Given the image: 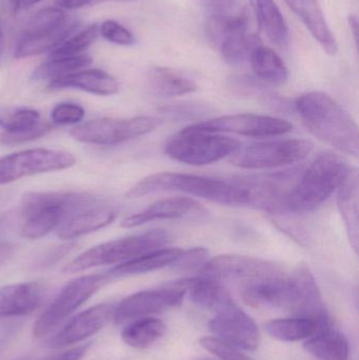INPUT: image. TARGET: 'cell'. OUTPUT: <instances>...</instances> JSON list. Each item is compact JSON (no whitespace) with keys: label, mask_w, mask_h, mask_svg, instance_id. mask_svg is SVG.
<instances>
[{"label":"cell","mask_w":359,"mask_h":360,"mask_svg":"<svg viewBox=\"0 0 359 360\" xmlns=\"http://www.w3.org/2000/svg\"><path fill=\"white\" fill-rule=\"evenodd\" d=\"M350 167L333 152H322L291 190L286 211L306 213L320 207L341 186Z\"/></svg>","instance_id":"obj_4"},{"label":"cell","mask_w":359,"mask_h":360,"mask_svg":"<svg viewBox=\"0 0 359 360\" xmlns=\"http://www.w3.org/2000/svg\"><path fill=\"white\" fill-rule=\"evenodd\" d=\"M110 281L111 277L105 272L84 275L67 283L38 317L33 335L36 338L48 336Z\"/></svg>","instance_id":"obj_7"},{"label":"cell","mask_w":359,"mask_h":360,"mask_svg":"<svg viewBox=\"0 0 359 360\" xmlns=\"http://www.w3.org/2000/svg\"><path fill=\"white\" fill-rule=\"evenodd\" d=\"M177 191L228 205H244L240 179H218L183 173L162 172L149 175L130 188L126 196L139 198L145 195Z\"/></svg>","instance_id":"obj_3"},{"label":"cell","mask_w":359,"mask_h":360,"mask_svg":"<svg viewBox=\"0 0 359 360\" xmlns=\"http://www.w3.org/2000/svg\"><path fill=\"white\" fill-rule=\"evenodd\" d=\"M115 304H100L70 319L59 331L46 342L50 349H61L84 342L101 331L113 319Z\"/></svg>","instance_id":"obj_15"},{"label":"cell","mask_w":359,"mask_h":360,"mask_svg":"<svg viewBox=\"0 0 359 360\" xmlns=\"http://www.w3.org/2000/svg\"><path fill=\"white\" fill-rule=\"evenodd\" d=\"M89 348H90V345H84V346L75 347L70 350L37 360H80L86 354Z\"/></svg>","instance_id":"obj_42"},{"label":"cell","mask_w":359,"mask_h":360,"mask_svg":"<svg viewBox=\"0 0 359 360\" xmlns=\"http://www.w3.org/2000/svg\"><path fill=\"white\" fill-rule=\"evenodd\" d=\"M91 63H92V58L86 54L75 57H63V58L48 57V60L38 65L37 69L33 72L32 78L36 82L39 80L51 82L67 74L86 69Z\"/></svg>","instance_id":"obj_32"},{"label":"cell","mask_w":359,"mask_h":360,"mask_svg":"<svg viewBox=\"0 0 359 360\" xmlns=\"http://www.w3.org/2000/svg\"><path fill=\"white\" fill-rule=\"evenodd\" d=\"M75 162V156L58 150L31 149L17 152L0 158V184L42 173L67 170Z\"/></svg>","instance_id":"obj_11"},{"label":"cell","mask_w":359,"mask_h":360,"mask_svg":"<svg viewBox=\"0 0 359 360\" xmlns=\"http://www.w3.org/2000/svg\"><path fill=\"white\" fill-rule=\"evenodd\" d=\"M337 205L345 224L350 245L355 253L358 251L359 176L356 168H349L345 179L337 188Z\"/></svg>","instance_id":"obj_21"},{"label":"cell","mask_w":359,"mask_h":360,"mask_svg":"<svg viewBox=\"0 0 359 360\" xmlns=\"http://www.w3.org/2000/svg\"><path fill=\"white\" fill-rule=\"evenodd\" d=\"M86 112L81 105L77 103H61L55 105L51 112V120L53 124H78L84 120Z\"/></svg>","instance_id":"obj_38"},{"label":"cell","mask_w":359,"mask_h":360,"mask_svg":"<svg viewBox=\"0 0 359 360\" xmlns=\"http://www.w3.org/2000/svg\"><path fill=\"white\" fill-rule=\"evenodd\" d=\"M314 149V143L308 139H285L261 141L247 147H240L230 162L238 168L248 170L280 168L296 164L308 158Z\"/></svg>","instance_id":"obj_8"},{"label":"cell","mask_w":359,"mask_h":360,"mask_svg":"<svg viewBox=\"0 0 359 360\" xmlns=\"http://www.w3.org/2000/svg\"><path fill=\"white\" fill-rule=\"evenodd\" d=\"M242 143L237 139L187 127L169 139L164 152L176 162L191 166H206L233 155Z\"/></svg>","instance_id":"obj_6"},{"label":"cell","mask_w":359,"mask_h":360,"mask_svg":"<svg viewBox=\"0 0 359 360\" xmlns=\"http://www.w3.org/2000/svg\"><path fill=\"white\" fill-rule=\"evenodd\" d=\"M188 293L194 304L215 314L236 304L223 283L209 277L192 278Z\"/></svg>","instance_id":"obj_24"},{"label":"cell","mask_w":359,"mask_h":360,"mask_svg":"<svg viewBox=\"0 0 359 360\" xmlns=\"http://www.w3.org/2000/svg\"><path fill=\"white\" fill-rule=\"evenodd\" d=\"M99 34L107 41L118 46H129L135 44L132 32L113 19H107L99 25Z\"/></svg>","instance_id":"obj_37"},{"label":"cell","mask_w":359,"mask_h":360,"mask_svg":"<svg viewBox=\"0 0 359 360\" xmlns=\"http://www.w3.org/2000/svg\"><path fill=\"white\" fill-rule=\"evenodd\" d=\"M148 84L154 94L162 97L181 96L197 90L194 80L170 68L156 67L150 70Z\"/></svg>","instance_id":"obj_27"},{"label":"cell","mask_w":359,"mask_h":360,"mask_svg":"<svg viewBox=\"0 0 359 360\" xmlns=\"http://www.w3.org/2000/svg\"><path fill=\"white\" fill-rule=\"evenodd\" d=\"M77 21L69 18L60 27L51 31L41 32V33L32 34V35H21L14 55L16 58H29L37 56L46 52H52L57 46H60L74 32L78 30Z\"/></svg>","instance_id":"obj_22"},{"label":"cell","mask_w":359,"mask_h":360,"mask_svg":"<svg viewBox=\"0 0 359 360\" xmlns=\"http://www.w3.org/2000/svg\"><path fill=\"white\" fill-rule=\"evenodd\" d=\"M99 1L100 0H54L57 8L61 10H75Z\"/></svg>","instance_id":"obj_43"},{"label":"cell","mask_w":359,"mask_h":360,"mask_svg":"<svg viewBox=\"0 0 359 360\" xmlns=\"http://www.w3.org/2000/svg\"><path fill=\"white\" fill-rule=\"evenodd\" d=\"M209 251L204 248H194L188 251L181 252L177 259L171 264L173 270L192 271L202 270V266L208 262Z\"/></svg>","instance_id":"obj_39"},{"label":"cell","mask_w":359,"mask_h":360,"mask_svg":"<svg viewBox=\"0 0 359 360\" xmlns=\"http://www.w3.org/2000/svg\"><path fill=\"white\" fill-rule=\"evenodd\" d=\"M197 130L210 133H233L242 136L275 137L286 134L293 126L287 120L257 114H233L219 116L200 124H193Z\"/></svg>","instance_id":"obj_13"},{"label":"cell","mask_w":359,"mask_h":360,"mask_svg":"<svg viewBox=\"0 0 359 360\" xmlns=\"http://www.w3.org/2000/svg\"><path fill=\"white\" fill-rule=\"evenodd\" d=\"M97 200L79 192H29L23 195L20 213L23 217L20 234L38 239L56 231L67 218Z\"/></svg>","instance_id":"obj_2"},{"label":"cell","mask_w":359,"mask_h":360,"mask_svg":"<svg viewBox=\"0 0 359 360\" xmlns=\"http://www.w3.org/2000/svg\"><path fill=\"white\" fill-rule=\"evenodd\" d=\"M207 1L209 2V4H210L211 6H214L215 4H217V2L219 1V0H207Z\"/></svg>","instance_id":"obj_48"},{"label":"cell","mask_w":359,"mask_h":360,"mask_svg":"<svg viewBox=\"0 0 359 360\" xmlns=\"http://www.w3.org/2000/svg\"><path fill=\"white\" fill-rule=\"evenodd\" d=\"M117 212L111 205L97 199L94 203L80 210L67 218L56 230L58 238L63 240L78 238L82 235L100 230L115 220Z\"/></svg>","instance_id":"obj_17"},{"label":"cell","mask_w":359,"mask_h":360,"mask_svg":"<svg viewBox=\"0 0 359 360\" xmlns=\"http://www.w3.org/2000/svg\"><path fill=\"white\" fill-rule=\"evenodd\" d=\"M291 10L301 19L311 35L325 52L335 55L339 50L337 39L325 18L318 0H285Z\"/></svg>","instance_id":"obj_20"},{"label":"cell","mask_w":359,"mask_h":360,"mask_svg":"<svg viewBox=\"0 0 359 360\" xmlns=\"http://www.w3.org/2000/svg\"><path fill=\"white\" fill-rule=\"evenodd\" d=\"M255 12L261 29L275 46L289 44V27L274 0H255Z\"/></svg>","instance_id":"obj_30"},{"label":"cell","mask_w":359,"mask_h":360,"mask_svg":"<svg viewBox=\"0 0 359 360\" xmlns=\"http://www.w3.org/2000/svg\"><path fill=\"white\" fill-rule=\"evenodd\" d=\"M252 25H237L230 27L221 36L217 46L221 49L223 59L230 65H240L250 58L257 44V37L251 32Z\"/></svg>","instance_id":"obj_26"},{"label":"cell","mask_w":359,"mask_h":360,"mask_svg":"<svg viewBox=\"0 0 359 360\" xmlns=\"http://www.w3.org/2000/svg\"><path fill=\"white\" fill-rule=\"evenodd\" d=\"M4 49V11L0 6V59H1L2 53Z\"/></svg>","instance_id":"obj_46"},{"label":"cell","mask_w":359,"mask_h":360,"mask_svg":"<svg viewBox=\"0 0 359 360\" xmlns=\"http://www.w3.org/2000/svg\"><path fill=\"white\" fill-rule=\"evenodd\" d=\"M266 330L280 342H296L311 338L318 330V323L308 317L293 316L269 321L266 323Z\"/></svg>","instance_id":"obj_31"},{"label":"cell","mask_w":359,"mask_h":360,"mask_svg":"<svg viewBox=\"0 0 359 360\" xmlns=\"http://www.w3.org/2000/svg\"><path fill=\"white\" fill-rule=\"evenodd\" d=\"M350 29L354 36V41L358 44V19L355 15H350L349 17Z\"/></svg>","instance_id":"obj_45"},{"label":"cell","mask_w":359,"mask_h":360,"mask_svg":"<svg viewBox=\"0 0 359 360\" xmlns=\"http://www.w3.org/2000/svg\"><path fill=\"white\" fill-rule=\"evenodd\" d=\"M44 295L46 288L36 281L0 288V319L32 314L41 306Z\"/></svg>","instance_id":"obj_16"},{"label":"cell","mask_w":359,"mask_h":360,"mask_svg":"<svg viewBox=\"0 0 359 360\" xmlns=\"http://www.w3.org/2000/svg\"><path fill=\"white\" fill-rule=\"evenodd\" d=\"M284 270L282 266L269 260L252 256L227 254L208 260L202 266V276L215 281L235 283L238 287H246L251 283L261 281L266 277L278 274Z\"/></svg>","instance_id":"obj_12"},{"label":"cell","mask_w":359,"mask_h":360,"mask_svg":"<svg viewBox=\"0 0 359 360\" xmlns=\"http://www.w3.org/2000/svg\"><path fill=\"white\" fill-rule=\"evenodd\" d=\"M169 241L170 235L162 229L114 239L86 250L69 262L63 268V272L72 274L96 266L124 264L143 254L164 248Z\"/></svg>","instance_id":"obj_5"},{"label":"cell","mask_w":359,"mask_h":360,"mask_svg":"<svg viewBox=\"0 0 359 360\" xmlns=\"http://www.w3.org/2000/svg\"><path fill=\"white\" fill-rule=\"evenodd\" d=\"M53 127L48 122H41L35 129L29 131H23L18 133L2 132L0 134V143L4 146H17L21 143H29L44 136L46 133L52 130Z\"/></svg>","instance_id":"obj_40"},{"label":"cell","mask_w":359,"mask_h":360,"mask_svg":"<svg viewBox=\"0 0 359 360\" xmlns=\"http://www.w3.org/2000/svg\"><path fill=\"white\" fill-rule=\"evenodd\" d=\"M250 60L255 75L263 82L280 86L288 80L286 65L272 49L259 44L251 53Z\"/></svg>","instance_id":"obj_28"},{"label":"cell","mask_w":359,"mask_h":360,"mask_svg":"<svg viewBox=\"0 0 359 360\" xmlns=\"http://www.w3.org/2000/svg\"><path fill=\"white\" fill-rule=\"evenodd\" d=\"M162 124V120L154 116L101 118L76 126L70 134L80 143L113 146L149 134Z\"/></svg>","instance_id":"obj_9"},{"label":"cell","mask_w":359,"mask_h":360,"mask_svg":"<svg viewBox=\"0 0 359 360\" xmlns=\"http://www.w3.org/2000/svg\"><path fill=\"white\" fill-rule=\"evenodd\" d=\"M14 253L15 247L12 243H0V268L13 257Z\"/></svg>","instance_id":"obj_44"},{"label":"cell","mask_w":359,"mask_h":360,"mask_svg":"<svg viewBox=\"0 0 359 360\" xmlns=\"http://www.w3.org/2000/svg\"><path fill=\"white\" fill-rule=\"evenodd\" d=\"M306 352L320 360H349L350 345L347 336L334 323L318 329L303 345Z\"/></svg>","instance_id":"obj_23"},{"label":"cell","mask_w":359,"mask_h":360,"mask_svg":"<svg viewBox=\"0 0 359 360\" xmlns=\"http://www.w3.org/2000/svg\"><path fill=\"white\" fill-rule=\"evenodd\" d=\"M50 90L77 89L99 96H111L119 91V84L115 77L99 69H84L51 80Z\"/></svg>","instance_id":"obj_19"},{"label":"cell","mask_w":359,"mask_h":360,"mask_svg":"<svg viewBox=\"0 0 359 360\" xmlns=\"http://www.w3.org/2000/svg\"><path fill=\"white\" fill-rule=\"evenodd\" d=\"M40 113L33 109H18L0 116V128L4 132L18 133L32 130L41 124Z\"/></svg>","instance_id":"obj_35"},{"label":"cell","mask_w":359,"mask_h":360,"mask_svg":"<svg viewBox=\"0 0 359 360\" xmlns=\"http://www.w3.org/2000/svg\"><path fill=\"white\" fill-rule=\"evenodd\" d=\"M69 19L65 11L59 8H46L38 11L31 17L22 35L41 33L56 29Z\"/></svg>","instance_id":"obj_34"},{"label":"cell","mask_w":359,"mask_h":360,"mask_svg":"<svg viewBox=\"0 0 359 360\" xmlns=\"http://www.w3.org/2000/svg\"><path fill=\"white\" fill-rule=\"evenodd\" d=\"M306 128L337 151L358 158V126L349 112L326 93L310 92L295 101Z\"/></svg>","instance_id":"obj_1"},{"label":"cell","mask_w":359,"mask_h":360,"mask_svg":"<svg viewBox=\"0 0 359 360\" xmlns=\"http://www.w3.org/2000/svg\"><path fill=\"white\" fill-rule=\"evenodd\" d=\"M39 1H41V0H19V10L35 6V4H38Z\"/></svg>","instance_id":"obj_47"},{"label":"cell","mask_w":359,"mask_h":360,"mask_svg":"<svg viewBox=\"0 0 359 360\" xmlns=\"http://www.w3.org/2000/svg\"><path fill=\"white\" fill-rule=\"evenodd\" d=\"M191 279H181L128 296L115 304L113 321L117 325H124L135 319L152 317L181 306L189 291Z\"/></svg>","instance_id":"obj_10"},{"label":"cell","mask_w":359,"mask_h":360,"mask_svg":"<svg viewBox=\"0 0 359 360\" xmlns=\"http://www.w3.org/2000/svg\"><path fill=\"white\" fill-rule=\"evenodd\" d=\"M215 338L244 351H255L261 342L256 323L237 304L216 314L209 323Z\"/></svg>","instance_id":"obj_14"},{"label":"cell","mask_w":359,"mask_h":360,"mask_svg":"<svg viewBox=\"0 0 359 360\" xmlns=\"http://www.w3.org/2000/svg\"><path fill=\"white\" fill-rule=\"evenodd\" d=\"M202 212V205L194 199L188 197H172L156 201L143 211L129 216L122 222V226L126 229L136 228L155 220L179 219L200 214Z\"/></svg>","instance_id":"obj_18"},{"label":"cell","mask_w":359,"mask_h":360,"mask_svg":"<svg viewBox=\"0 0 359 360\" xmlns=\"http://www.w3.org/2000/svg\"><path fill=\"white\" fill-rule=\"evenodd\" d=\"M200 345L204 349L212 353L213 355L221 360H254L249 355L242 352L240 349L223 342L217 338H202L200 340Z\"/></svg>","instance_id":"obj_36"},{"label":"cell","mask_w":359,"mask_h":360,"mask_svg":"<svg viewBox=\"0 0 359 360\" xmlns=\"http://www.w3.org/2000/svg\"><path fill=\"white\" fill-rule=\"evenodd\" d=\"M164 321L155 317H143L130 321L122 332V338L129 347L143 350L155 344L166 333Z\"/></svg>","instance_id":"obj_29"},{"label":"cell","mask_w":359,"mask_h":360,"mask_svg":"<svg viewBox=\"0 0 359 360\" xmlns=\"http://www.w3.org/2000/svg\"><path fill=\"white\" fill-rule=\"evenodd\" d=\"M183 251V250L177 249V248H160V249L143 254L130 262L117 264L107 273L111 279H113L153 272V271L159 270L164 266H171Z\"/></svg>","instance_id":"obj_25"},{"label":"cell","mask_w":359,"mask_h":360,"mask_svg":"<svg viewBox=\"0 0 359 360\" xmlns=\"http://www.w3.org/2000/svg\"><path fill=\"white\" fill-rule=\"evenodd\" d=\"M100 1H131V0H100Z\"/></svg>","instance_id":"obj_49"},{"label":"cell","mask_w":359,"mask_h":360,"mask_svg":"<svg viewBox=\"0 0 359 360\" xmlns=\"http://www.w3.org/2000/svg\"><path fill=\"white\" fill-rule=\"evenodd\" d=\"M98 35L99 25H95V23L88 25L86 29L70 36L60 46L52 51L48 57L63 58V57L79 56L96 41Z\"/></svg>","instance_id":"obj_33"},{"label":"cell","mask_w":359,"mask_h":360,"mask_svg":"<svg viewBox=\"0 0 359 360\" xmlns=\"http://www.w3.org/2000/svg\"><path fill=\"white\" fill-rule=\"evenodd\" d=\"M76 247V243H67V245H60V247L54 248L51 249L50 251L46 252L44 256H42L39 262L40 266H51L53 264L58 262L59 260L63 259V257L71 253L74 248Z\"/></svg>","instance_id":"obj_41"}]
</instances>
